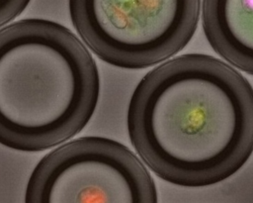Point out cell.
Segmentation results:
<instances>
[{
    "label": "cell",
    "mask_w": 253,
    "mask_h": 203,
    "mask_svg": "<svg viewBox=\"0 0 253 203\" xmlns=\"http://www.w3.org/2000/svg\"><path fill=\"white\" fill-rule=\"evenodd\" d=\"M126 121L132 147L158 177L211 186L236 173L253 152V88L216 57L182 54L141 78Z\"/></svg>",
    "instance_id": "obj_1"
},
{
    "label": "cell",
    "mask_w": 253,
    "mask_h": 203,
    "mask_svg": "<svg viewBox=\"0 0 253 203\" xmlns=\"http://www.w3.org/2000/svg\"><path fill=\"white\" fill-rule=\"evenodd\" d=\"M206 38L226 62L253 75V1L201 2Z\"/></svg>",
    "instance_id": "obj_5"
},
{
    "label": "cell",
    "mask_w": 253,
    "mask_h": 203,
    "mask_svg": "<svg viewBox=\"0 0 253 203\" xmlns=\"http://www.w3.org/2000/svg\"><path fill=\"white\" fill-rule=\"evenodd\" d=\"M24 203H158L155 183L125 145L82 137L47 154L35 166Z\"/></svg>",
    "instance_id": "obj_4"
},
{
    "label": "cell",
    "mask_w": 253,
    "mask_h": 203,
    "mask_svg": "<svg viewBox=\"0 0 253 203\" xmlns=\"http://www.w3.org/2000/svg\"><path fill=\"white\" fill-rule=\"evenodd\" d=\"M99 95L96 62L68 28L34 18L0 30V145L58 146L85 128Z\"/></svg>",
    "instance_id": "obj_2"
},
{
    "label": "cell",
    "mask_w": 253,
    "mask_h": 203,
    "mask_svg": "<svg viewBox=\"0 0 253 203\" xmlns=\"http://www.w3.org/2000/svg\"><path fill=\"white\" fill-rule=\"evenodd\" d=\"M72 25L103 61L141 69L178 53L193 38L201 14L197 0H72Z\"/></svg>",
    "instance_id": "obj_3"
},
{
    "label": "cell",
    "mask_w": 253,
    "mask_h": 203,
    "mask_svg": "<svg viewBox=\"0 0 253 203\" xmlns=\"http://www.w3.org/2000/svg\"><path fill=\"white\" fill-rule=\"evenodd\" d=\"M29 3L26 0H0V28L20 16Z\"/></svg>",
    "instance_id": "obj_6"
}]
</instances>
